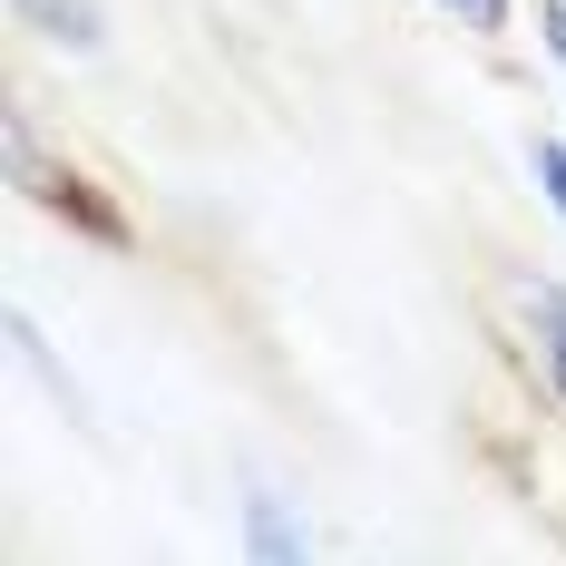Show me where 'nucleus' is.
Segmentation results:
<instances>
[{"label":"nucleus","mask_w":566,"mask_h":566,"mask_svg":"<svg viewBox=\"0 0 566 566\" xmlns=\"http://www.w3.org/2000/svg\"><path fill=\"white\" fill-rule=\"evenodd\" d=\"M0 157H10V186H20V196H30L40 216H59L69 234H88V244H108V254H127V244H137L127 206H117L98 176H78L69 157H50V147H40V127H30L20 108L0 117Z\"/></svg>","instance_id":"obj_1"},{"label":"nucleus","mask_w":566,"mask_h":566,"mask_svg":"<svg viewBox=\"0 0 566 566\" xmlns=\"http://www.w3.org/2000/svg\"><path fill=\"white\" fill-rule=\"evenodd\" d=\"M527 333H537V391L566 410V283H527Z\"/></svg>","instance_id":"obj_2"},{"label":"nucleus","mask_w":566,"mask_h":566,"mask_svg":"<svg viewBox=\"0 0 566 566\" xmlns=\"http://www.w3.org/2000/svg\"><path fill=\"white\" fill-rule=\"evenodd\" d=\"M244 547H254V557H264V566H293V557H303V547H313V537L293 527V509H283L274 489H254V499H244Z\"/></svg>","instance_id":"obj_3"},{"label":"nucleus","mask_w":566,"mask_h":566,"mask_svg":"<svg viewBox=\"0 0 566 566\" xmlns=\"http://www.w3.org/2000/svg\"><path fill=\"white\" fill-rule=\"evenodd\" d=\"M40 40H59V50H98L108 30H98V0H10Z\"/></svg>","instance_id":"obj_4"},{"label":"nucleus","mask_w":566,"mask_h":566,"mask_svg":"<svg viewBox=\"0 0 566 566\" xmlns=\"http://www.w3.org/2000/svg\"><path fill=\"white\" fill-rule=\"evenodd\" d=\"M527 167H537V186H547V206L566 216V137H537V147H527Z\"/></svg>","instance_id":"obj_5"},{"label":"nucleus","mask_w":566,"mask_h":566,"mask_svg":"<svg viewBox=\"0 0 566 566\" xmlns=\"http://www.w3.org/2000/svg\"><path fill=\"white\" fill-rule=\"evenodd\" d=\"M440 10H459L479 40H499V30H509V0H440Z\"/></svg>","instance_id":"obj_6"},{"label":"nucleus","mask_w":566,"mask_h":566,"mask_svg":"<svg viewBox=\"0 0 566 566\" xmlns=\"http://www.w3.org/2000/svg\"><path fill=\"white\" fill-rule=\"evenodd\" d=\"M537 30H547V50L566 59V0H537Z\"/></svg>","instance_id":"obj_7"}]
</instances>
